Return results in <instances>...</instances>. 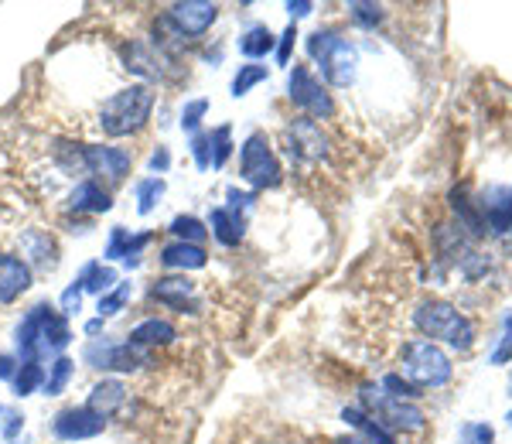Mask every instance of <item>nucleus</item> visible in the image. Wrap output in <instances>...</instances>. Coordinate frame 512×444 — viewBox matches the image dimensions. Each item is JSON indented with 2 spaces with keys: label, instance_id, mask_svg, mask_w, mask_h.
<instances>
[{
  "label": "nucleus",
  "instance_id": "obj_34",
  "mask_svg": "<svg viewBox=\"0 0 512 444\" xmlns=\"http://www.w3.org/2000/svg\"><path fill=\"white\" fill-rule=\"evenodd\" d=\"M458 263H461V274H465L468 281H478V277L489 274V257H485V253H478V250H468Z\"/></svg>",
  "mask_w": 512,
  "mask_h": 444
},
{
  "label": "nucleus",
  "instance_id": "obj_20",
  "mask_svg": "<svg viewBox=\"0 0 512 444\" xmlns=\"http://www.w3.org/2000/svg\"><path fill=\"white\" fill-rule=\"evenodd\" d=\"M161 263L168 270H202L205 263H209V253L202 250V246L195 243H171L161 250Z\"/></svg>",
  "mask_w": 512,
  "mask_h": 444
},
{
  "label": "nucleus",
  "instance_id": "obj_22",
  "mask_svg": "<svg viewBox=\"0 0 512 444\" xmlns=\"http://www.w3.org/2000/svg\"><path fill=\"white\" fill-rule=\"evenodd\" d=\"M451 209H454V216H458V226L461 229H468L472 236H485V216L475 209V202H472V195H468V188H454L451 192Z\"/></svg>",
  "mask_w": 512,
  "mask_h": 444
},
{
  "label": "nucleus",
  "instance_id": "obj_15",
  "mask_svg": "<svg viewBox=\"0 0 512 444\" xmlns=\"http://www.w3.org/2000/svg\"><path fill=\"white\" fill-rule=\"evenodd\" d=\"M35 281L31 267L18 253H0V304H14Z\"/></svg>",
  "mask_w": 512,
  "mask_h": 444
},
{
  "label": "nucleus",
  "instance_id": "obj_30",
  "mask_svg": "<svg viewBox=\"0 0 512 444\" xmlns=\"http://www.w3.org/2000/svg\"><path fill=\"white\" fill-rule=\"evenodd\" d=\"M263 79H267V65H239V72L233 79V96L239 100V96H246L256 82H263Z\"/></svg>",
  "mask_w": 512,
  "mask_h": 444
},
{
  "label": "nucleus",
  "instance_id": "obj_26",
  "mask_svg": "<svg viewBox=\"0 0 512 444\" xmlns=\"http://www.w3.org/2000/svg\"><path fill=\"white\" fill-rule=\"evenodd\" d=\"M72 369H76V363H72L69 356H59L52 366H48V376H45V397H59V393L65 390V383L72 380Z\"/></svg>",
  "mask_w": 512,
  "mask_h": 444
},
{
  "label": "nucleus",
  "instance_id": "obj_16",
  "mask_svg": "<svg viewBox=\"0 0 512 444\" xmlns=\"http://www.w3.org/2000/svg\"><path fill=\"white\" fill-rule=\"evenodd\" d=\"M123 404H127V386H123L120 380L96 383L93 390H89V400H86V407L93 410V414L106 417V421H110L113 414H120Z\"/></svg>",
  "mask_w": 512,
  "mask_h": 444
},
{
  "label": "nucleus",
  "instance_id": "obj_8",
  "mask_svg": "<svg viewBox=\"0 0 512 444\" xmlns=\"http://www.w3.org/2000/svg\"><path fill=\"white\" fill-rule=\"evenodd\" d=\"M82 359L93 369H106V373H137V369L151 366V349H140L134 342H89L82 349Z\"/></svg>",
  "mask_w": 512,
  "mask_h": 444
},
{
  "label": "nucleus",
  "instance_id": "obj_2",
  "mask_svg": "<svg viewBox=\"0 0 512 444\" xmlns=\"http://www.w3.org/2000/svg\"><path fill=\"white\" fill-rule=\"evenodd\" d=\"M151 110H154V93L144 82H137V86H127V89H120V93H113L110 100L99 106V130H103L106 137L137 134V130L147 127Z\"/></svg>",
  "mask_w": 512,
  "mask_h": 444
},
{
  "label": "nucleus",
  "instance_id": "obj_18",
  "mask_svg": "<svg viewBox=\"0 0 512 444\" xmlns=\"http://www.w3.org/2000/svg\"><path fill=\"white\" fill-rule=\"evenodd\" d=\"M151 298L168 304V308H175V311H185V308H192L195 284L185 281V277H161V281H154L151 287Z\"/></svg>",
  "mask_w": 512,
  "mask_h": 444
},
{
  "label": "nucleus",
  "instance_id": "obj_39",
  "mask_svg": "<svg viewBox=\"0 0 512 444\" xmlns=\"http://www.w3.org/2000/svg\"><path fill=\"white\" fill-rule=\"evenodd\" d=\"M461 444H495L489 424H465L461 427Z\"/></svg>",
  "mask_w": 512,
  "mask_h": 444
},
{
  "label": "nucleus",
  "instance_id": "obj_25",
  "mask_svg": "<svg viewBox=\"0 0 512 444\" xmlns=\"http://www.w3.org/2000/svg\"><path fill=\"white\" fill-rule=\"evenodd\" d=\"M239 52H243L246 59H263V55L274 52V35H270L267 24H256V28L246 31V35L239 38Z\"/></svg>",
  "mask_w": 512,
  "mask_h": 444
},
{
  "label": "nucleus",
  "instance_id": "obj_49",
  "mask_svg": "<svg viewBox=\"0 0 512 444\" xmlns=\"http://www.w3.org/2000/svg\"><path fill=\"white\" fill-rule=\"evenodd\" d=\"M7 414H11V410H7L4 404H0V417H7Z\"/></svg>",
  "mask_w": 512,
  "mask_h": 444
},
{
  "label": "nucleus",
  "instance_id": "obj_3",
  "mask_svg": "<svg viewBox=\"0 0 512 444\" xmlns=\"http://www.w3.org/2000/svg\"><path fill=\"white\" fill-rule=\"evenodd\" d=\"M414 325L420 328V335L441 339L461 352L472 349L475 342V325L448 301H420L414 311Z\"/></svg>",
  "mask_w": 512,
  "mask_h": 444
},
{
  "label": "nucleus",
  "instance_id": "obj_41",
  "mask_svg": "<svg viewBox=\"0 0 512 444\" xmlns=\"http://www.w3.org/2000/svg\"><path fill=\"white\" fill-rule=\"evenodd\" d=\"M383 386L393 393V397H400V400H414V397H420L417 386H414V383H407V380H403V376H396V373H393V376H386Z\"/></svg>",
  "mask_w": 512,
  "mask_h": 444
},
{
  "label": "nucleus",
  "instance_id": "obj_42",
  "mask_svg": "<svg viewBox=\"0 0 512 444\" xmlns=\"http://www.w3.org/2000/svg\"><path fill=\"white\" fill-rule=\"evenodd\" d=\"M294 38H297V28L291 24V28L284 31V38H280V48H277V59H280V65H287L291 62V48H294Z\"/></svg>",
  "mask_w": 512,
  "mask_h": 444
},
{
  "label": "nucleus",
  "instance_id": "obj_19",
  "mask_svg": "<svg viewBox=\"0 0 512 444\" xmlns=\"http://www.w3.org/2000/svg\"><path fill=\"white\" fill-rule=\"evenodd\" d=\"M209 226H212V236H216V240H219L222 246H239V240H243V226H246V219L239 216L236 205H233V209H226V205H219V209H212Z\"/></svg>",
  "mask_w": 512,
  "mask_h": 444
},
{
  "label": "nucleus",
  "instance_id": "obj_4",
  "mask_svg": "<svg viewBox=\"0 0 512 444\" xmlns=\"http://www.w3.org/2000/svg\"><path fill=\"white\" fill-rule=\"evenodd\" d=\"M308 52H311V59L321 65V76H325L328 86L349 89L355 82V72H359V52H355L345 38L332 35V31H315L308 41Z\"/></svg>",
  "mask_w": 512,
  "mask_h": 444
},
{
  "label": "nucleus",
  "instance_id": "obj_7",
  "mask_svg": "<svg viewBox=\"0 0 512 444\" xmlns=\"http://www.w3.org/2000/svg\"><path fill=\"white\" fill-rule=\"evenodd\" d=\"M239 175H243L246 185L253 188H274L280 185V161L270 147L267 134H250L243 144V154H239Z\"/></svg>",
  "mask_w": 512,
  "mask_h": 444
},
{
  "label": "nucleus",
  "instance_id": "obj_35",
  "mask_svg": "<svg viewBox=\"0 0 512 444\" xmlns=\"http://www.w3.org/2000/svg\"><path fill=\"white\" fill-rule=\"evenodd\" d=\"M205 113H209V100L185 103V110H181V130H188V134H198V123H202Z\"/></svg>",
  "mask_w": 512,
  "mask_h": 444
},
{
  "label": "nucleus",
  "instance_id": "obj_31",
  "mask_svg": "<svg viewBox=\"0 0 512 444\" xmlns=\"http://www.w3.org/2000/svg\"><path fill=\"white\" fill-rule=\"evenodd\" d=\"M130 294H134V284H130V281H120L117 291L103 294V298H99V318L117 315V311H123V304L130 301Z\"/></svg>",
  "mask_w": 512,
  "mask_h": 444
},
{
  "label": "nucleus",
  "instance_id": "obj_32",
  "mask_svg": "<svg viewBox=\"0 0 512 444\" xmlns=\"http://www.w3.org/2000/svg\"><path fill=\"white\" fill-rule=\"evenodd\" d=\"M229 134H233V130L229 127H216L212 130V168H222V164L229 161V151H233V141H229Z\"/></svg>",
  "mask_w": 512,
  "mask_h": 444
},
{
  "label": "nucleus",
  "instance_id": "obj_44",
  "mask_svg": "<svg viewBox=\"0 0 512 444\" xmlns=\"http://www.w3.org/2000/svg\"><path fill=\"white\" fill-rule=\"evenodd\" d=\"M168 164H171V154L164 151V147H158V151L151 154V168H154V171H158V175H161V171H168Z\"/></svg>",
  "mask_w": 512,
  "mask_h": 444
},
{
  "label": "nucleus",
  "instance_id": "obj_37",
  "mask_svg": "<svg viewBox=\"0 0 512 444\" xmlns=\"http://www.w3.org/2000/svg\"><path fill=\"white\" fill-rule=\"evenodd\" d=\"M192 158L198 164V171L212 168V137L209 134H195L192 137Z\"/></svg>",
  "mask_w": 512,
  "mask_h": 444
},
{
  "label": "nucleus",
  "instance_id": "obj_48",
  "mask_svg": "<svg viewBox=\"0 0 512 444\" xmlns=\"http://www.w3.org/2000/svg\"><path fill=\"white\" fill-rule=\"evenodd\" d=\"M338 444H369V441H362V438H342Z\"/></svg>",
  "mask_w": 512,
  "mask_h": 444
},
{
  "label": "nucleus",
  "instance_id": "obj_5",
  "mask_svg": "<svg viewBox=\"0 0 512 444\" xmlns=\"http://www.w3.org/2000/svg\"><path fill=\"white\" fill-rule=\"evenodd\" d=\"M400 373L407 383H414L417 390H437L451 380V359L437 349L434 342L427 339H414L403 345V356H400Z\"/></svg>",
  "mask_w": 512,
  "mask_h": 444
},
{
  "label": "nucleus",
  "instance_id": "obj_13",
  "mask_svg": "<svg viewBox=\"0 0 512 444\" xmlns=\"http://www.w3.org/2000/svg\"><path fill=\"white\" fill-rule=\"evenodd\" d=\"M134 164V154L110 144H86V168L89 175H103L106 182H123V175Z\"/></svg>",
  "mask_w": 512,
  "mask_h": 444
},
{
  "label": "nucleus",
  "instance_id": "obj_11",
  "mask_svg": "<svg viewBox=\"0 0 512 444\" xmlns=\"http://www.w3.org/2000/svg\"><path fill=\"white\" fill-rule=\"evenodd\" d=\"M287 154H291L294 161H321L328 158V137L321 134V127L315 120H294L291 127H287Z\"/></svg>",
  "mask_w": 512,
  "mask_h": 444
},
{
  "label": "nucleus",
  "instance_id": "obj_6",
  "mask_svg": "<svg viewBox=\"0 0 512 444\" xmlns=\"http://www.w3.org/2000/svg\"><path fill=\"white\" fill-rule=\"evenodd\" d=\"M362 404H366V414L376 417L386 431H403V434H417L424 431L427 417L414 400H400L393 393L379 390V386L366 383L362 386Z\"/></svg>",
  "mask_w": 512,
  "mask_h": 444
},
{
  "label": "nucleus",
  "instance_id": "obj_9",
  "mask_svg": "<svg viewBox=\"0 0 512 444\" xmlns=\"http://www.w3.org/2000/svg\"><path fill=\"white\" fill-rule=\"evenodd\" d=\"M287 93H291V103L297 106V110H304L308 117H315V120L335 117L332 93H328V89L321 86V79H315V72H311L308 65H294L291 86H287Z\"/></svg>",
  "mask_w": 512,
  "mask_h": 444
},
{
  "label": "nucleus",
  "instance_id": "obj_43",
  "mask_svg": "<svg viewBox=\"0 0 512 444\" xmlns=\"http://www.w3.org/2000/svg\"><path fill=\"white\" fill-rule=\"evenodd\" d=\"M21 427H24V417L18 414V410H11V414H7V424H4V438L14 441V438H18Z\"/></svg>",
  "mask_w": 512,
  "mask_h": 444
},
{
  "label": "nucleus",
  "instance_id": "obj_1",
  "mask_svg": "<svg viewBox=\"0 0 512 444\" xmlns=\"http://www.w3.org/2000/svg\"><path fill=\"white\" fill-rule=\"evenodd\" d=\"M69 339H72L69 322H65V315L55 311L52 304H35L21 318L18 332H14V342H18L24 363H38L45 356H55V352H62L69 345Z\"/></svg>",
  "mask_w": 512,
  "mask_h": 444
},
{
  "label": "nucleus",
  "instance_id": "obj_33",
  "mask_svg": "<svg viewBox=\"0 0 512 444\" xmlns=\"http://www.w3.org/2000/svg\"><path fill=\"white\" fill-rule=\"evenodd\" d=\"M130 246H134V240H130L127 229H123V226H113L110 243H106V260H127V257H130Z\"/></svg>",
  "mask_w": 512,
  "mask_h": 444
},
{
  "label": "nucleus",
  "instance_id": "obj_40",
  "mask_svg": "<svg viewBox=\"0 0 512 444\" xmlns=\"http://www.w3.org/2000/svg\"><path fill=\"white\" fill-rule=\"evenodd\" d=\"M82 294H86V287H82L79 281H72V287H65V294H62V315L65 318L76 315V311L82 308Z\"/></svg>",
  "mask_w": 512,
  "mask_h": 444
},
{
  "label": "nucleus",
  "instance_id": "obj_38",
  "mask_svg": "<svg viewBox=\"0 0 512 444\" xmlns=\"http://www.w3.org/2000/svg\"><path fill=\"white\" fill-rule=\"evenodd\" d=\"M509 359H512V315L502 322V339H499V345H495V352H492V363L502 366V363H509Z\"/></svg>",
  "mask_w": 512,
  "mask_h": 444
},
{
  "label": "nucleus",
  "instance_id": "obj_14",
  "mask_svg": "<svg viewBox=\"0 0 512 444\" xmlns=\"http://www.w3.org/2000/svg\"><path fill=\"white\" fill-rule=\"evenodd\" d=\"M18 246H21V260L28 263V267H38V270H55V263H59V246H55L52 233L48 229H21L18 236Z\"/></svg>",
  "mask_w": 512,
  "mask_h": 444
},
{
  "label": "nucleus",
  "instance_id": "obj_24",
  "mask_svg": "<svg viewBox=\"0 0 512 444\" xmlns=\"http://www.w3.org/2000/svg\"><path fill=\"white\" fill-rule=\"evenodd\" d=\"M79 284L86 287V294H110V287L113 284H120V277H117V270L113 267H103V263H86V270L79 274Z\"/></svg>",
  "mask_w": 512,
  "mask_h": 444
},
{
  "label": "nucleus",
  "instance_id": "obj_29",
  "mask_svg": "<svg viewBox=\"0 0 512 444\" xmlns=\"http://www.w3.org/2000/svg\"><path fill=\"white\" fill-rule=\"evenodd\" d=\"M171 233H175L181 243L202 246V240H205V233H209V229H205L195 216H178L175 222H171Z\"/></svg>",
  "mask_w": 512,
  "mask_h": 444
},
{
  "label": "nucleus",
  "instance_id": "obj_17",
  "mask_svg": "<svg viewBox=\"0 0 512 444\" xmlns=\"http://www.w3.org/2000/svg\"><path fill=\"white\" fill-rule=\"evenodd\" d=\"M110 192L103 185L93 182V178H82V182L69 192V209L72 212H110Z\"/></svg>",
  "mask_w": 512,
  "mask_h": 444
},
{
  "label": "nucleus",
  "instance_id": "obj_28",
  "mask_svg": "<svg viewBox=\"0 0 512 444\" xmlns=\"http://www.w3.org/2000/svg\"><path fill=\"white\" fill-rule=\"evenodd\" d=\"M161 195H164V178H144V182L137 185V212L140 216H147V212L158 205Z\"/></svg>",
  "mask_w": 512,
  "mask_h": 444
},
{
  "label": "nucleus",
  "instance_id": "obj_36",
  "mask_svg": "<svg viewBox=\"0 0 512 444\" xmlns=\"http://www.w3.org/2000/svg\"><path fill=\"white\" fill-rule=\"evenodd\" d=\"M349 11H352V21L362 24V28H376V24L383 21V7H376V4L355 0V4H349Z\"/></svg>",
  "mask_w": 512,
  "mask_h": 444
},
{
  "label": "nucleus",
  "instance_id": "obj_46",
  "mask_svg": "<svg viewBox=\"0 0 512 444\" xmlns=\"http://www.w3.org/2000/svg\"><path fill=\"white\" fill-rule=\"evenodd\" d=\"M311 7H315V4H308V0H297V4H287V11H291L294 18H304V14H311Z\"/></svg>",
  "mask_w": 512,
  "mask_h": 444
},
{
  "label": "nucleus",
  "instance_id": "obj_47",
  "mask_svg": "<svg viewBox=\"0 0 512 444\" xmlns=\"http://www.w3.org/2000/svg\"><path fill=\"white\" fill-rule=\"evenodd\" d=\"M103 332V318H93V322H86V335H99Z\"/></svg>",
  "mask_w": 512,
  "mask_h": 444
},
{
  "label": "nucleus",
  "instance_id": "obj_10",
  "mask_svg": "<svg viewBox=\"0 0 512 444\" xmlns=\"http://www.w3.org/2000/svg\"><path fill=\"white\" fill-rule=\"evenodd\" d=\"M181 38H198L216 24L219 18V7L212 0H181V4H171L168 14H164Z\"/></svg>",
  "mask_w": 512,
  "mask_h": 444
},
{
  "label": "nucleus",
  "instance_id": "obj_21",
  "mask_svg": "<svg viewBox=\"0 0 512 444\" xmlns=\"http://www.w3.org/2000/svg\"><path fill=\"white\" fill-rule=\"evenodd\" d=\"M178 339V328L171 322H164V318H147V322H140L137 328H130V339L140 345V349H151V345H171Z\"/></svg>",
  "mask_w": 512,
  "mask_h": 444
},
{
  "label": "nucleus",
  "instance_id": "obj_27",
  "mask_svg": "<svg viewBox=\"0 0 512 444\" xmlns=\"http://www.w3.org/2000/svg\"><path fill=\"white\" fill-rule=\"evenodd\" d=\"M45 369H41V363H24L18 366V376H14V393L18 397H31V393L38 390V386H45Z\"/></svg>",
  "mask_w": 512,
  "mask_h": 444
},
{
  "label": "nucleus",
  "instance_id": "obj_45",
  "mask_svg": "<svg viewBox=\"0 0 512 444\" xmlns=\"http://www.w3.org/2000/svg\"><path fill=\"white\" fill-rule=\"evenodd\" d=\"M14 359L11 356H0V380H14Z\"/></svg>",
  "mask_w": 512,
  "mask_h": 444
},
{
  "label": "nucleus",
  "instance_id": "obj_23",
  "mask_svg": "<svg viewBox=\"0 0 512 444\" xmlns=\"http://www.w3.org/2000/svg\"><path fill=\"white\" fill-rule=\"evenodd\" d=\"M342 417L355 427V431L362 434V441H369V444H396L393 431H386V427L379 424L376 417H369L366 410H359V407H345V410H342Z\"/></svg>",
  "mask_w": 512,
  "mask_h": 444
},
{
  "label": "nucleus",
  "instance_id": "obj_50",
  "mask_svg": "<svg viewBox=\"0 0 512 444\" xmlns=\"http://www.w3.org/2000/svg\"><path fill=\"white\" fill-rule=\"evenodd\" d=\"M506 421H509V427H512V410H509V417H506Z\"/></svg>",
  "mask_w": 512,
  "mask_h": 444
},
{
  "label": "nucleus",
  "instance_id": "obj_12",
  "mask_svg": "<svg viewBox=\"0 0 512 444\" xmlns=\"http://www.w3.org/2000/svg\"><path fill=\"white\" fill-rule=\"evenodd\" d=\"M103 431H106V417L93 414L89 407H69L62 414H55L52 421V434L59 441H89Z\"/></svg>",
  "mask_w": 512,
  "mask_h": 444
}]
</instances>
